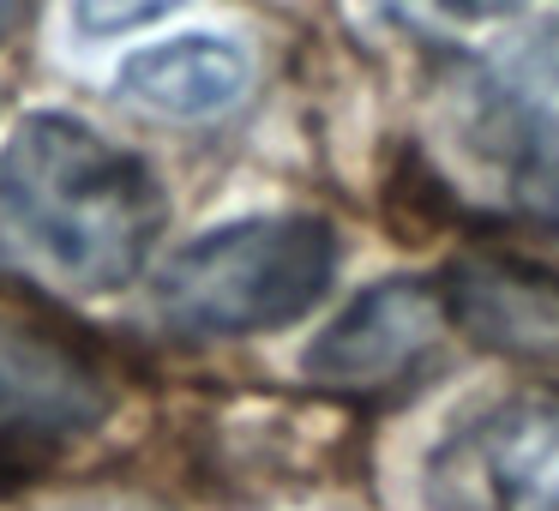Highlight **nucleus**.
<instances>
[{
  "mask_svg": "<svg viewBox=\"0 0 559 511\" xmlns=\"http://www.w3.org/2000/svg\"><path fill=\"white\" fill-rule=\"evenodd\" d=\"M337 277V235L325 217H247L199 235L163 265L157 319L181 337H253L295 325Z\"/></svg>",
  "mask_w": 559,
  "mask_h": 511,
  "instance_id": "obj_2",
  "label": "nucleus"
},
{
  "mask_svg": "<svg viewBox=\"0 0 559 511\" xmlns=\"http://www.w3.org/2000/svg\"><path fill=\"white\" fill-rule=\"evenodd\" d=\"M433 511H559V385H523L445 427L421 470Z\"/></svg>",
  "mask_w": 559,
  "mask_h": 511,
  "instance_id": "obj_3",
  "label": "nucleus"
},
{
  "mask_svg": "<svg viewBox=\"0 0 559 511\" xmlns=\"http://www.w3.org/2000/svg\"><path fill=\"white\" fill-rule=\"evenodd\" d=\"M181 0H79V31H91V37H115V31H139L151 25V19L175 13Z\"/></svg>",
  "mask_w": 559,
  "mask_h": 511,
  "instance_id": "obj_9",
  "label": "nucleus"
},
{
  "mask_svg": "<svg viewBox=\"0 0 559 511\" xmlns=\"http://www.w3.org/2000/svg\"><path fill=\"white\" fill-rule=\"evenodd\" d=\"M391 13L403 19H481V13H511V7H523V0H385Z\"/></svg>",
  "mask_w": 559,
  "mask_h": 511,
  "instance_id": "obj_10",
  "label": "nucleus"
},
{
  "mask_svg": "<svg viewBox=\"0 0 559 511\" xmlns=\"http://www.w3.org/2000/svg\"><path fill=\"white\" fill-rule=\"evenodd\" d=\"M535 205H542V217L559 229V163L554 169H535Z\"/></svg>",
  "mask_w": 559,
  "mask_h": 511,
  "instance_id": "obj_11",
  "label": "nucleus"
},
{
  "mask_svg": "<svg viewBox=\"0 0 559 511\" xmlns=\"http://www.w3.org/2000/svg\"><path fill=\"white\" fill-rule=\"evenodd\" d=\"M451 325L518 361H559V283L518 259H463L445 271Z\"/></svg>",
  "mask_w": 559,
  "mask_h": 511,
  "instance_id": "obj_7",
  "label": "nucleus"
},
{
  "mask_svg": "<svg viewBox=\"0 0 559 511\" xmlns=\"http://www.w3.org/2000/svg\"><path fill=\"white\" fill-rule=\"evenodd\" d=\"M169 199L157 175L73 115H31L0 145V277L43 295H115L145 271Z\"/></svg>",
  "mask_w": 559,
  "mask_h": 511,
  "instance_id": "obj_1",
  "label": "nucleus"
},
{
  "mask_svg": "<svg viewBox=\"0 0 559 511\" xmlns=\"http://www.w3.org/2000/svg\"><path fill=\"white\" fill-rule=\"evenodd\" d=\"M451 325L445 289L427 277H385L361 289L301 355V373L343 397H373L415 379Z\"/></svg>",
  "mask_w": 559,
  "mask_h": 511,
  "instance_id": "obj_4",
  "label": "nucleus"
},
{
  "mask_svg": "<svg viewBox=\"0 0 559 511\" xmlns=\"http://www.w3.org/2000/svg\"><path fill=\"white\" fill-rule=\"evenodd\" d=\"M475 133L511 163L554 169L559 163V19L511 31L469 67Z\"/></svg>",
  "mask_w": 559,
  "mask_h": 511,
  "instance_id": "obj_6",
  "label": "nucleus"
},
{
  "mask_svg": "<svg viewBox=\"0 0 559 511\" xmlns=\"http://www.w3.org/2000/svg\"><path fill=\"white\" fill-rule=\"evenodd\" d=\"M103 415H109V379L79 343L43 331L37 319L0 313V433L67 445Z\"/></svg>",
  "mask_w": 559,
  "mask_h": 511,
  "instance_id": "obj_5",
  "label": "nucleus"
},
{
  "mask_svg": "<svg viewBox=\"0 0 559 511\" xmlns=\"http://www.w3.org/2000/svg\"><path fill=\"white\" fill-rule=\"evenodd\" d=\"M25 13H31V0H0V43L13 37L19 19H25Z\"/></svg>",
  "mask_w": 559,
  "mask_h": 511,
  "instance_id": "obj_12",
  "label": "nucleus"
},
{
  "mask_svg": "<svg viewBox=\"0 0 559 511\" xmlns=\"http://www.w3.org/2000/svg\"><path fill=\"white\" fill-rule=\"evenodd\" d=\"M253 85V67L229 37H175L157 49H139L121 67V91L151 115L169 121H211L229 115Z\"/></svg>",
  "mask_w": 559,
  "mask_h": 511,
  "instance_id": "obj_8",
  "label": "nucleus"
},
{
  "mask_svg": "<svg viewBox=\"0 0 559 511\" xmlns=\"http://www.w3.org/2000/svg\"><path fill=\"white\" fill-rule=\"evenodd\" d=\"M73 511H151V506H127V499H97V506H73Z\"/></svg>",
  "mask_w": 559,
  "mask_h": 511,
  "instance_id": "obj_13",
  "label": "nucleus"
}]
</instances>
